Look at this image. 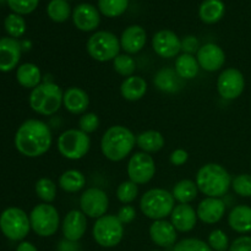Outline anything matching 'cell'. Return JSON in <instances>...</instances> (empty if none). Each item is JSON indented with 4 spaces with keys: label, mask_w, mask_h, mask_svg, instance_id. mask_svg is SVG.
Listing matches in <instances>:
<instances>
[{
    "label": "cell",
    "mask_w": 251,
    "mask_h": 251,
    "mask_svg": "<svg viewBox=\"0 0 251 251\" xmlns=\"http://www.w3.org/2000/svg\"><path fill=\"white\" fill-rule=\"evenodd\" d=\"M53 144L51 130L44 122L28 119L22 123L15 134V147L24 156L37 158L50 150Z\"/></svg>",
    "instance_id": "1"
},
{
    "label": "cell",
    "mask_w": 251,
    "mask_h": 251,
    "mask_svg": "<svg viewBox=\"0 0 251 251\" xmlns=\"http://www.w3.org/2000/svg\"><path fill=\"white\" fill-rule=\"evenodd\" d=\"M136 145L134 132L123 125H113L105 130L100 140V151L110 162H120L126 158Z\"/></svg>",
    "instance_id": "2"
},
{
    "label": "cell",
    "mask_w": 251,
    "mask_h": 251,
    "mask_svg": "<svg viewBox=\"0 0 251 251\" xmlns=\"http://www.w3.org/2000/svg\"><path fill=\"white\" fill-rule=\"evenodd\" d=\"M195 183L206 198L222 199L232 188V176L221 164L207 163L198 171Z\"/></svg>",
    "instance_id": "3"
},
{
    "label": "cell",
    "mask_w": 251,
    "mask_h": 251,
    "mask_svg": "<svg viewBox=\"0 0 251 251\" xmlns=\"http://www.w3.org/2000/svg\"><path fill=\"white\" fill-rule=\"evenodd\" d=\"M64 92L54 82H42L29 93V107L37 114L54 115L63 105Z\"/></svg>",
    "instance_id": "4"
},
{
    "label": "cell",
    "mask_w": 251,
    "mask_h": 251,
    "mask_svg": "<svg viewBox=\"0 0 251 251\" xmlns=\"http://www.w3.org/2000/svg\"><path fill=\"white\" fill-rule=\"evenodd\" d=\"M176 207V200L171 191L161 188L147 190L140 199V208L147 218L153 221L166 220Z\"/></svg>",
    "instance_id": "5"
},
{
    "label": "cell",
    "mask_w": 251,
    "mask_h": 251,
    "mask_svg": "<svg viewBox=\"0 0 251 251\" xmlns=\"http://www.w3.org/2000/svg\"><path fill=\"white\" fill-rule=\"evenodd\" d=\"M87 53L100 63L113 61L120 54V39L109 31H97L86 43Z\"/></svg>",
    "instance_id": "6"
},
{
    "label": "cell",
    "mask_w": 251,
    "mask_h": 251,
    "mask_svg": "<svg viewBox=\"0 0 251 251\" xmlns=\"http://www.w3.org/2000/svg\"><path fill=\"white\" fill-rule=\"evenodd\" d=\"M0 230L7 239L19 242L31 230L29 216L19 207H9L0 215Z\"/></svg>",
    "instance_id": "7"
},
{
    "label": "cell",
    "mask_w": 251,
    "mask_h": 251,
    "mask_svg": "<svg viewBox=\"0 0 251 251\" xmlns=\"http://www.w3.org/2000/svg\"><path fill=\"white\" fill-rule=\"evenodd\" d=\"M58 151L64 158L77 161L83 158L91 149V139L80 129H68L58 137Z\"/></svg>",
    "instance_id": "8"
},
{
    "label": "cell",
    "mask_w": 251,
    "mask_h": 251,
    "mask_svg": "<svg viewBox=\"0 0 251 251\" xmlns=\"http://www.w3.org/2000/svg\"><path fill=\"white\" fill-rule=\"evenodd\" d=\"M31 229L39 237H51L60 226V216L58 210L50 203H39L32 208L29 213Z\"/></svg>",
    "instance_id": "9"
},
{
    "label": "cell",
    "mask_w": 251,
    "mask_h": 251,
    "mask_svg": "<svg viewBox=\"0 0 251 251\" xmlns=\"http://www.w3.org/2000/svg\"><path fill=\"white\" fill-rule=\"evenodd\" d=\"M93 239L103 248H114L124 237V225L114 215H104L93 225Z\"/></svg>",
    "instance_id": "10"
},
{
    "label": "cell",
    "mask_w": 251,
    "mask_h": 251,
    "mask_svg": "<svg viewBox=\"0 0 251 251\" xmlns=\"http://www.w3.org/2000/svg\"><path fill=\"white\" fill-rule=\"evenodd\" d=\"M126 171L129 180L134 181L137 185H142L153 179L156 174V163L150 153L142 151L136 152L130 157Z\"/></svg>",
    "instance_id": "11"
},
{
    "label": "cell",
    "mask_w": 251,
    "mask_h": 251,
    "mask_svg": "<svg viewBox=\"0 0 251 251\" xmlns=\"http://www.w3.org/2000/svg\"><path fill=\"white\" fill-rule=\"evenodd\" d=\"M109 207V199L104 190L100 188H88L80 196V208L86 217H103Z\"/></svg>",
    "instance_id": "12"
},
{
    "label": "cell",
    "mask_w": 251,
    "mask_h": 251,
    "mask_svg": "<svg viewBox=\"0 0 251 251\" xmlns=\"http://www.w3.org/2000/svg\"><path fill=\"white\" fill-rule=\"evenodd\" d=\"M245 88V78L240 70L229 68L223 70L217 78V91L223 100H233L242 96Z\"/></svg>",
    "instance_id": "13"
},
{
    "label": "cell",
    "mask_w": 251,
    "mask_h": 251,
    "mask_svg": "<svg viewBox=\"0 0 251 251\" xmlns=\"http://www.w3.org/2000/svg\"><path fill=\"white\" fill-rule=\"evenodd\" d=\"M152 48L161 58H176L181 51V39L171 29H161L152 38Z\"/></svg>",
    "instance_id": "14"
},
{
    "label": "cell",
    "mask_w": 251,
    "mask_h": 251,
    "mask_svg": "<svg viewBox=\"0 0 251 251\" xmlns=\"http://www.w3.org/2000/svg\"><path fill=\"white\" fill-rule=\"evenodd\" d=\"M196 59L200 69L208 73H216L225 65L226 53L218 44L206 43L200 47L196 53Z\"/></svg>",
    "instance_id": "15"
},
{
    "label": "cell",
    "mask_w": 251,
    "mask_h": 251,
    "mask_svg": "<svg viewBox=\"0 0 251 251\" xmlns=\"http://www.w3.org/2000/svg\"><path fill=\"white\" fill-rule=\"evenodd\" d=\"M73 21L77 29L82 32H92L98 28L100 24V12L93 5L82 2L73 11Z\"/></svg>",
    "instance_id": "16"
},
{
    "label": "cell",
    "mask_w": 251,
    "mask_h": 251,
    "mask_svg": "<svg viewBox=\"0 0 251 251\" xmlns=\"http://www.w3.org/2000/svg\"><path fill=\"white\" fill-rule=\"evenodd\" d=\"M87 229V217L81 210H71L66 213L61 223V230L65 240L78 242Z\"/></svg>",
    "instance_id": "17"
},
{
    "label": "cell",
    "mask_w": 251,
    "mask_h": 251,
    "mask_svg": "<svg viewBox=\"0 0 251 251\" xmlns=\"http://www.w3.org/2000/svg\"><path fill=\"white\" fill-rule=\"evenodd\" d=\"M22 46L17 39L11 37L0 38V71L9 73L14 70L21 59Z\"/></svg>",
    "instance_id": "18"
},
{
    "label": "cell",
    "mask_w": 251,
    "mask_h": 251,
    "mask_svg": "<svg viewBox=\"0 0 251 251\" xmlns=\"http://www.w3.org/2000/svg\"><path fill=\"white\" fill-rule=\"evenodd\" d=\"M198 218L206 225H216L226 213V203L222 199L205 198L196 208Z\"/></svg>",
    "instance_id": "19"
},
{
    "label": "cell",
    "mask_w": 251,
    "mask_h": 251,
    "mask_svg": "<svg viewBox=\"0 0 251 251\" xmlns=\"http://www.w3.org/2000/svg\"><path fill=\"white\" fill-rule=\"evenodd\" d=\"M147 42V33L144 27L132 25L123 31L120 37V47L129 55L137 54L145 48Z\"/></svg>",
    "instance_id": "20"
},
{
    "label": "cell",
    "mask_w": 251,
    "mask_h": 251,
    "mask_svg": "<svg viewBox=\"0 0 251 251\" xmlns=\"http://www.w3.org/2000/svg\"><path fill=\"white\" fill-rule=\"evenodd\" d=\"M171 223L176 232L188 233L195 228L198 223V213L189 203H178L174 207L173 212L169 216Z\"/></svg>",
    "instance_id": "21"
},
{
    "label": "cell",
    "mask_w": 251,
    "mask_h": 251,
    "mask_svg": "<svg viewBox=\"0 0 251 251\" xmlns=\"http://www.w3.org/2000/svg\"><path fill=\"white\" fill-rule=\"evenodd\" d=\"M150 237L152 242L158 247L169 248L176 245L178 234L176 229L169 221L158 220L153 221V223L150 226Z\"/></svg>",
    "instance_id": "22"
},
{
    "label": "cell",
    "mask_w": 251,
    "mask_h": 251,
    "mask_svg": "<svg viewBox=\"0 0 251 251\" xmlns=\"http://www.w3.org/2000/svg\"><path fill=\"white\" fill-rule=\"evenodd\" d=\"M63 105L71 114L82 115L85 114L90 105V97L85 90L73 86L64 91Z\"/></svg>",
    "instance_id": "23"
},
{
    "label": "cell",
    "mask_w": 251,
    "mask_h": 251,
    "mask_svg": "<svg viewBox=\"0 0 251 251\" xmlns=\"http://www.w3.org/2000/svg\"><path fill=\"white\" fill-rule=\"evenodd\" d=\"M183 78L172 68H163L156 73L153 83L159 91L164 93H176L183 88Z\"/></svg>",
    "instance_id": "24"
},
{
    "label": "cell",
    "mask_w": 251,
    "mask_h": 251,
    "mask_svg": "<svg viewBox=\"0 0 251 251\" xmlns=\"http://www.w3.org/2000/svg\"><path fill=\"white\" fill-rule=\"evenodd\" d=\"M228 225L234 232L245 234L251 232V207L248 205H238L232 208L228 215Z\"/></svg>",
    "instance_id": "25"
},
{
    "label": "cell",
    "mask_w": 251,
    "mask_h": 251,
    "mask_svg": "<svg viewBox=\"0 0 251 251\" xmlns=\"http://www.w3.org/2000/svg\"><path fill=\"white\" fill-rule=\"evenodd\" d=\"M147 92V82L141 76L132 75L126 77L120 85V93L123 98L130 102L140 100Z\"/></svg>",
    "instance_id": "26"
},
{
    "label": "cell",
    "mask_w": 251,
    "mask_h": 251,
    "mask_svg": "<svg viewBox=\"0 0 251 251\" xmlns=\"http://www.w3.org/2000/svg\"><path fill=\"white\" fill-rule=\"evenodd\" d=\"M16 78L22 87L33 90L42 83L41 69L36 64L25 63L17 68Z\"/></svg>",
    "instance_id": "27"
},
{
    "label": "cell",
    "mask_w": 251,
    "mask_h": 251,
    "mask_svg": "<svg viewBox=\"0 0 251 251\" xmlns=\"http://www.w3.org/2000/svg\"><path fill=\"white\" fill-rule=\"evenodd\" d=\"M226 12V5L222 0H203L199 9L201 21L207 25L217 24Z\"/></svg>",
    "instance_id": "28"
},
{
    "label": "cell",
    "mask_w": 251,
    "mask_h": 251,
    "mask_svg": "<svg viewBox=\"0 0 251 251\" xmlns=\"http://www.w3.org/2000/svg\"><path fill=\"white\" fill-rule=\"evenodd\" d=\"M166 140L164 136L157 130H146L140 132L136 136V145L142 152L146 153H154L161 151L164 147Z\"/></svg>",
    "instance_id": "29"
},
{
    "label": "cell",
    "mask_w": 251,
    "mask_h": 251,
    "mask_svg": "<svg viewBox=\"0 0 251 251\" xmlns=\"http://www.w3.org/2000/svg\"><path fill=\"white\" fill-rule=\"evenodd\" d=\"M174 70L176 71V74L184 81L193 80V78H195L198 76L199 70H200V65H199L198 59H196L195 55L181 53L176 56Z\"/></svg>",
    "instance_id": "30"
},
{
    "label": "cell",
    "mask_w": 251,
    "mask_h": 251,
    "mask_svg": "<svg viewBox=\"0 0 251 251\" xmlns=\"http://www.w3.org/2000/svg\"><path fill=\"white\" fill-rule=\"evenodd\" d=\"M86 185V176L82 172L77 169H69L65 171L59 178V186L65 193L75 194L82 190Z\"/></svg>",
    "instance_id": "31"
},
{
    "label": "cell",
    "mask_w": 251,
    "mask_h": 251,
    "mask_svg": "<svg viewBox=\"0 0 251 251\" xmlns=\"http://www.w3.org/2000/svg\"><path fill=\"white\" fill-rule=\"evenodd\" d=\"M199 188L195 181L183 179L174 185L172 195L178 203H190L198 198Z\"/></svg>",
    "instance_id": "32"
},
{
    "label": "cell",
    "mask_w": 251,
    "mask_h": 251,
    "mask_svg": "<svg viewBox=\"0 0 251 251\" xmlns=\"http://www.w3.org/2000/svg\"><path fill=\"white\" fill-rule=\"evenodd\" d=\"M47 14L51 21L63 24L68 21L69 17L73 15V11L66 0H50L47 6Z\"/></svg>",
    "instance_id": "33"
},
{
    "label": "cell",
    "mask_w": 251,
    "mask_h": 251,
    "mask_svg": "<svg viewBox=\"0 0 251 251\" xmlns=\"http://www.w3.org/2000/svg\"><path fill=\"white\" fill-rule=\"evenodd\" d=\"M129 7V0H98V10L105 17L122 16Z\"/></svg>",
    "instance_id": "34"
},
{
    "label": "cell",
    "mask_w": 251,
    "mask_h": 251,
    "mask_svg": "<svg viewBox=\"0 0 251 251\" xmlns=\"http://www.w3.org/2000/svg\"><path fill=\"white\" fill-rule=\"evenodd\" d=\"M34 190L44 203H51L56 199V184L49 178L38 179Z\"/></svg>",
    "instance_id": "35"
},
{
    "label": "cell",
    "mask_w": 251,
    "mask_h": 251,
    "mask_svg": "<svg viewBox=\"0 0 251 251\" xmlns=\"http://www.w3.org/2000/svg\"><path fill=\"white\" fill-rule=\"evenodd\" d=\"M4 27L9 37L17 39L24 36L25 32H26V21L21 15L10 14L5 19Z\"/></svg>",
    "instance_id": "36"
},
{
    "label": "cell",
    "mask_w": 251,
    "mask_h": 251,
    "mask_svg": "<svg viewBox=\"0 0 251 251\" xmlns=\"http://www.w3.org/2000/svg\"><path fill=\"white\" fill-rule=\"evenodd\" d=\"M113 68H114L115 73H118L119 75L124 76L126 78L134 75L135 70H136V61L129 54H119L113 60Z\"/></svg>",
    "instance_id": "37"
},
{
    "label": "cell",
    "mask_w": 251,
    "mask_h": 251,
    "mask_svg": "<svg viewBox=\"0 0 251 251\" xmlns=\"http://www.w3.org/2000/svg\"><path fill=\"white\" fill-rule=\"evenodd\" d=\"M139 195V186L134 181L126 180L123 181L117 188V198L124 205L134 202Z\"/></svg>",
    "instance_id": "38"
},
{
    "label": "cell",
    "mask_w": 251,
    "mask_h": 251,
    "mask_svg": "<svg viewBox=\"0 0 251 251\" xmlns=\"http://www.w3.org/2000/svg\"><path fill=\"white\" fill-rule=\"evenodd\" d=\"M173 251H213L207 243L198 238H186L174 245Z\"/></svg>",
    "instance_id": "39"
},
{
    "label": "cell",
    "mask_w": 251,
    "mask_h": 251,
    "mask_svg": "<svg viewBox=\"0 0 251 251\" xmlns=\"http://www.w3.org/2000/svg\"><path fill=\"white\" fill-rule=\"evenodd\" d=\"M232 189L242 198H251V174H239L232 179Z\"/></svg>",
    "instance_id": "40"
},
{
    "label": "cell",
    "mask_w": 251,
    "mask_h": 251,
    "mask_svg": "<svg viewBox=\"0 0 251 251\" xmlns=\"http://www.w3.org/2000/svg\"><path fill=\"white\" fill-rule=\"evenodd\" d=\"M208 245L215 251H227L229 249L228 235L222 229H215L208 235Z\"/></svg>",
    "instance_id": "41"
},
{
    "label": "cell",
    "mask_w": 251,
    "mask_h": 251,
    "mask_svg": "<svg viewBox=\"0 0 251 251\" xmlns=\"http://www.w3.org/2000/svg\"><path fill=\"white\" fill-rule=\"evenodd\" d=\"M39 0H7L10 9L17 15H28L37 9Z\"/></svg>",
    "instance_id": "42"
},
{
    "label": "cell",
    "mask_w": 251,
    "mask_h": 251,
    "mask_svg": "<svg viewBox=\"0 0 251 251\" xmlns=\"http://www.w3.org/2000/svg\"><path fill=\"white\" fill-rule=\"evenodd\" d=\"M100 126V119L96 113H85L78 119V129L85 134H92Z\"/></svg>",
    "instance_id": "43"
},
{
    "label": "cell",
    "mask_w": 251,
    "mask_h": 251,
    "mask_svg": "<svg viewBox=\"0 0 251 251\" xmlns=\"http://www.w3.org/2000/svg\"><path fill=\"white\" fill-rule=\"evenodd\" d=\"M117 217L123 225H130V223L134 222V220L136 218V210H135L132 206L124 205L123 207H120L119 211H118Z\"/></svg>",
    "instance_id": "44"
},
{
    "label": "cell",
    "mask_w": 251,
    "mask_h": 251,
    "mask_svg": "<svg viewBox=\"0 0 251 251\" xmlns=\"http://www.w3.org/2000/svg\"><path fill=\"white\" fill-rule=\"evenodd\" d=\"M200 49V44H199V39L195 36H186L181 39V51L186 54L198 53Z\"/></svg>",
    "instance_id": "45"
},
{
    "label": "cell",
    "mask_w": 251,
    "mask_h": 251,
    "mask_svg": "<svg viewBox=\"0 0 251 251\" xmlns=\"http://www.w3.org/2000/svg\"><path fill=\"white\" fill-rule=\"evenodd\" d=\"M228 251H251V237L242 235L229 245Z\"/></svg>",
    "instance_id": "46"
},
{
    "label": "cell",
    "mask_w": 251,
    "mask_h": 251,
    "mask_svg": "<svg viewBox=\"0 0 251 251\" xmlns=\"http://www.w3.org/2000/svg\"><path fill=\"white\" fill-rule=\"evenodd\" d=\"M189 159V153L183 149H176L169 156V161L173 166L180 167L183 164H185Z\"/></svg>",
    "instance_id": "47"
},
{
    "label": "cell",
    "mask_w": 251,
    "mask_h": 251,
    "mask_svg": "<svg viewBox=\"0 0 251 251\" xmlns=\"http://www.w3.org/2000/svg\"><path fill=\"white\" fill-rule=\"evenodd\" d=\"M16 251H38V250H37V248L34 247L32 243L22 242V243H20V244H19V247H17Z\"/></svg>",
    "instance_id": "48"
},
{
    "label": "cell",
    "mask_w": 251,
    "mask_h": 251,
    "mask_svg": "<svg viewBox=\"0 0 251 251\" xmlns=\"http://www.w3.org/2000/svg\"><path fill=\"white\" fill-rule=\"evenodd\" d=\"M153 251H158V250H153Z\"/></svg>",
    "instance_id": "49"
}]
</instances>
